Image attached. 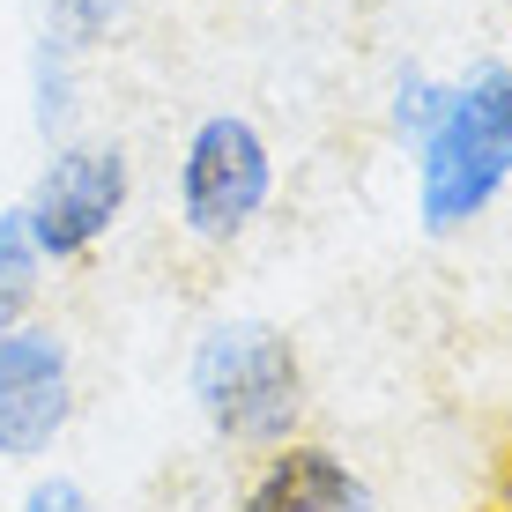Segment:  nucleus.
Returning a JSON list of instances; mask_svg holds the SVG:
<instances>
[{
	"label": "nucleus",
	"instance_id": "1",
	"mask_svg": "<svg viewBox=\"0 0 512 512\" xmlns=\"http://www.w3.org/2000/svg\"><path fill=\"white\" fill-rule=\"evenodd\" d=\"M409 156H416V216L431 238H453L475 216H490V201L512 186V67L483 60L461 82H446V104Z\"/></svg>",
	"mask_w": 512,
	"mask_h": 512
},
{
	"label": "nucleus",
	"instance_id": "2",
	"mask_svg": "<svg viewBox=\"0 0 512 512\" xmlns=\"http://www.w3.org/2000/svg\"><path fill=\"white\" fill-rule=\"evenodd\" d=\"M193 409L223 446L275 453L305 423V357L275 320H216L186 364Z\"/></svg>",
	"mask_w": 512,
	"mask_h": 512
},
{
	"label": "nucleus",
	"instance_id": "3",
	"mask_svg": "<svg viewBox=\"0 0 512 512\" xmlns=\"http://www.w3.org/2000/svg\"><path fill=\"white\" fill-rule=\"evenodd\" d=\"M127 201H134V164L119 141H52L45 171L30 179V193L15 208H23V231L38 245V260L60 268V260L97 253L119 231Z\"/></svg>",
	"mask_w": 512,
	"mask_h": 512
},
{
	"label": "nucleus",
	"instance_id": "4",
	"mask_svg": "<svg viewBox=\"0 0 512 512\" xmlns=\"http://www.w3.org/2000/svg\"><path fill=\"white\" fill-rule=\"evenodd\" d=\"M268 201H275L268 134L238 112H208L186 134V156H179V223L201 245H231L260 223Z\"/></svg>",
	"mask_w": 512,
	"mask_h": 512
},
{
	"label": "nucleus",
	"instance_id": "5",
	"mask_svg": "<svg viewBox=\"0 0 512 512\" xmlns=\"http://www.w3.org/2000/svg\"><path fill=\"white\" fill-rule=\"evenodd\" d=\"M75 423V357L38 320L0 327V461H45Z\"/></svg>",
	"mask_w": 512,
	"mask_h": 512
},
{
	"label": "nucleus",
	"instance_id": "6",
	"mask_svg": "<svg viewBox=\"0 0 512 512\" xmlns=\"http://www.w3.org/2000/svg\"><path fill=\"white\" fill-rule=\"evenodd\" d=\"M238 512H379V498L334 446L290 438V446H275L268 461H260V475L245 483Z\"/></svg>",
	"mask_w": 512,
	"mask_h": 512
},
{
	"label": "nucleus",
	"instance_id": "7",
	"mask_svg": "<svg viewBox=\"0 0 512 512\" xmlns=\"http://www.w3.org/2000/svg\"><path fill=\"white\" fill-rule=\"evenodd\" d=\"M38 275H45V260H38V245L23 231V208H0V327L30 320Z\"/></svg>",
	"mask_w": 512,
	"mask_h": 512
},
{
	"label": "nucleus",
	"instance_id": "8",
	"mask_svg": "<svg viewBox=\"0 0 512 512\" xmlns=\"http://www.w3.org/2000/svg\"><path fill=\"white\" fill-rule=\"evenodd\" d=\"M67 67H75V52L52 45L38 30V45H30V112H38V134L45 141H67L75 127V104H67Z\"/></svg>",
	"mask_w": 512,
	"mask_h": 512
},
{
	"label": "nucleus",
	"instance_id": "9",
	"mask_svg": "<svg viewBox=\"0 0 512 512\" xmlns=\"http://www.w3.org/2000/svg\"><path fill=\"white\" fill-rule=\"evenodd\" d=\"M45 8V38L52 45H67V52H90L112 38V23H119V8L127 0H38Z\"/></svg>",
	"mask_w": 512,
	"mask_h": 512
},
{
	"label": "nucleus",
	"instance_id": "10",
	"mask_svg": "<svg viewBox=\"0 0 512 512\" xmlns=\"http://www.w3.org/2000/svg\"><path fill=\"white\" fill-rule=\"evenodd\" d=\"M438 104H446V82H431L423 67H401V82H394V134L409 141V149H416L423 134H431Z\"/></svg>",
	"mask_w": 512,
	"mask_h": 512
},
{
	"label": "nucleus",
	"instance_id": "11",
	"mask_svg": "<svg viewBox=\"0 0 512 512\" xmlns=\"http://www.w3.org/2000/svg\"><path fill=\"white\" fill-rule=\"evenodd\" d=\"M15 512H97V498L75 483V475H38V483L23 490V505Z\"/></svg>",
	"mask_w": 512,
	"mask_h": 512
}]
</instances>
